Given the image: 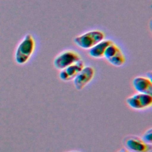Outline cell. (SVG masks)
Returning <instances> with one entry per match:
<instances>
[{
  "label": "cell",
  "instance_id": "cell-1",
  "mask_svg": "<svg viewBox=\"0 0 152 152\" xmlns=\"http://www.w3.org/2000/svg\"><path fill=\"white\" fill-rule=\"evenodd\" d=\"M36 46V40L33 36L30 33L25 34L15 49L14 55L15 62L20 65L27 64L33 56Z\"/></svg>",
  "mask_w": 152,
  "mask_h": 152
},
{
  "label": "cell",
  "instance_id": "cell-2",
  "mask_svg": "<svg viewBox=\"0 0 152 152\" xmlns=\"http://www.w3.org/2000/svg\"><path fill=\"white\" fill-rule=\"evenodd\" d=\"M104 33L100 30H92L83 33L74 38V43L83 49H90L95 45L104 40Z\"/></svg>",
  "mask_w": 152,
  "mask_h": 152
},
{
  "label": "cell",
  "instance_id": "cell-3",
  "mask_svg": "<svg viewBox=\"0 0 152 152\" xmlns=\"http://www.w3.org/2000/svg\"><path fill=\"white\" fill-rule=\"evenodd\" d=\"M127 105L135 110H144L152 105V96L150 94L135 93L126 99Z\"/></svg>",
  "mask_w": 152,
  "mask_h": 152
},
{
  "label": "cell",
  "instance_id": "cell-4",
  "mask_svg": "<svg viewBox=\"0 0 152 152\" xmlns=\"http://www.w3.org/2000/svg\"><path fill=\"white\" fill-rule=\"evenodd\" d=\"M124 148L129 152H150L151 145L144 142L140 137L128 135L122 140Z\"/></svg>",
  "mask_w": 152,
  "mask_h": 152
},
{
  "label": "cell",
  "instance_id": "cell-5",
  "mask_svg": "<svg viewBox=\"0 0 152 152\" xmlns=\"http://www.w3.org/2000/svg\"><path fill=\"white\" fill-rule=\"evenodd\" d=\"M81 59V56L77 52L65 50L56 56L53 60V65L56 69L61 71Z\"/></svg>",
  "mask_w": 152,
  "mask_h": 152
},
{
  "label": "cell",
  "instance_id": "cell-6",
  "mask_svg": "<svg viewBox=\"0 0 152 152\" xmlns=\"http://www.w3.org/2000/svg\"><path fill=\"white\" fill-rule=\"evenodd\" d=\"M95 69L91 66H84L81 71L73 80L75 88L78 90H82L94 78Z\"/></svg>",
  "mask_w": 152,
  "mask_h": 152
},
{
  "label": "cell",
  "instance_id": "cell-7",
  "mask_svg": "<svg viewBox=\"0 0 152 152\" xmlns=\"http://www.w3.org/2000/svg\"><path fill=\"white\" fill-rule=\"evenodd\" d=\"M84 66L85 65L83 61L81 59L61 70L59 73V77L63 81H70L73 80Z\"/></svg>",
  "mask_w": 152,
  "mask_h": 152
},
{
  "label": "cell",
  "instance_id": "cell-8",
  "mask_svg": "<svg viewBox=\"0 0 152 152\" xmlns=\"http://www.w3.org/2000/svg\"><path fill=\"white\" fill-rule=\"evenodd\" d=\"M132 86L137 93L152 94V82L148 76H137L132 80Z\"/></svg>",
  "mask_w": 152,
  "mask_h": 152
},
{
  "label": "cell",
  "instance_id": "cell-9",
  "mask_svg": "<svg viewBox=\"0 0 152 152\" xmlns=\"http://www.w3.org/2000/svg\"><path fill=\"white\" fill-rule=\"evenodd\" d=\"M112 42H113L109 39H104L102 40L93 46L91 48L88 49L89 55L91 58L95 59L103 58L104 53L106 48Z\"/></svg>",
  "mask_w": 152,
  "mask_h": 152
},
{
  "label": "cell",
  "instance_id": "cell-10",
  "mask_svg": "<svg viewBox=\"0 0 152 152\" xmlns=\"http://www.w3.org/2000/svg\"><path fill=\"white\" fill-rule=\"evenodd\" d=\"M107 61L111 65L116 67H120L125 64L126 62V58L124 52L120 49Z\"/></svg>",
  "mask_w": 152,
  "mask_h": 152
},
{
  "label": "cell",
  "instance_id": "cell-11",
  "mask_svg": "<svg viewBox=\"0 0 152 152\" xmlns=\"http://www.w3.org/2000/svg\"><path fill=\"white\" fill-rule=\"evenodd\" d=\"M151 134H152V129L151 128H149L147 129L142 135L141 138L142 140L145 142L146 143L151 145L152 143V138H151Z\"/></svg>",
  "mask_w": 152,
  "mask_h": 152
},
{
  "label": "cell",
  "instance_id": "cell-12",
  "mask_svg": "<svg viewBox=\"0 0 152 152\" xmlns=\"http://www.w3.org/2000/svg\"><path fill=\"white\" fill-rule=\"evenodd\" d=\"M117 152H129V151L127 150H126L124 147H123V148L119 149V150H118Z\"/></svg>",
  "mask_w": 152,
  "mask_h": 152
},
{
  "label": "cell",
  "instance_id": "cell-13",
  "mask_svg": "<svg viewBox=\"0 0 152 152\" xmlns=\"http://www.w3.org/2000/svg\"><path fill=\"white\" fill-rule=\"evenodd\" d=\"M67 152H80V151H76V150H72V151H67Z\"/></svg>",
  "mask_w": 152,
  "mask_h": 152
}]
</instances>
